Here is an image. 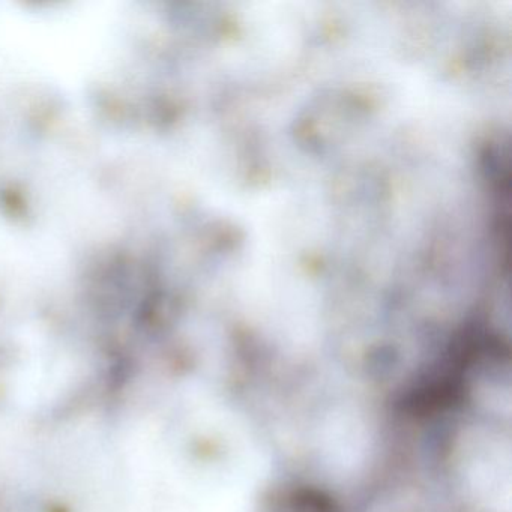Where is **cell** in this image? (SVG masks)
<instances>
[{
    "instance_id": "6da1fadb",
    "label": "cell",
    "mask_w": 512,
    "mask_h": 512,
    "mask_svg": "<svg viewBox=\"0 0 512 512\" xmlns=\"http://www.w3.org/2000/svg\"><path fill=\"white\" fill-rule=\"evenodd\" d=\"M284 512H335L331 502L325 497L311 491L298 493L290 497Z\"/></svg>"
}]
</instances>
